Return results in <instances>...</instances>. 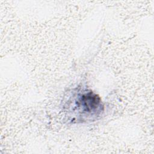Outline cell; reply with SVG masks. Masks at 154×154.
I'll return each instance as SVG.
<instances>
[{
	"label": "cell",
	"mask_w": 154,
	"mask_h": 154,
	"mask_svg": "<svg viewBox=\"0 0 154 154\" xmlns=\"http://www.w3.org/2000/svg\"><path fill=\"white\" fill-rule=\"evenodd\" d=\"M104 105L100 96L91 90L76 88L63 105L67 120L71 123L94 122L102 115Z\"/></svg>",
	"instance_id": "6da1fadb"
}]
</instances>
